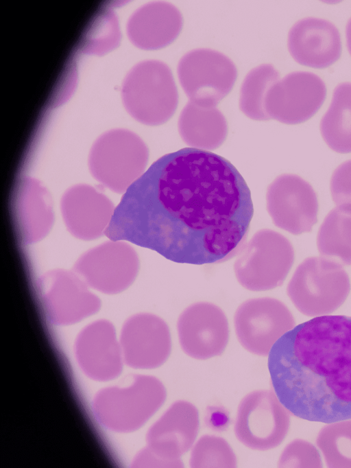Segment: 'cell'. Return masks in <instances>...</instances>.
<instances>
[{
    "instance_id": "cell-22",
    "label": "cell",
    "mask_w": 351,
    "mask_h": 468,
    "mask_svg": "<svg viewBox=\"0 0 351 468\" xmlns=\"http://www.w3.org/2000/svg\"><path fill=\"white\" fill-rule=\"evenodd\" d=\"M190 466L199 467H235L237 458L228 442L213 436H202L194 445Z\"/></svg>"
},
{
    "instance_id": "cell-21",
    "label": "cell",
    "mask_w": 351,
    "mask_h": 468,
    "mask_svg": "<svg viewBox=\"0 0 351 468\" xmlns=\"http://www.w3.org/2000/svg\"><path fill=\"white\" fill-rule=\"evenodd\" d=\"M317 445L330 467H351V419L330 423L319 432Z\"/></svg>"
},
{
    "instance_id": "cell-23",
    "label": "cell",
    "mask_w": 351,
    "mask_h": 468,
    "mask_svg": "<svg viewBox=\"0 0 351 468\" xmlns=\"http://www.w3.org/2000/svg\"><path fill=\"white\" fill-rule=\"evenodd\" d=\"M280 467H321L322 462L316 447L303 439H295L282 451L279 460Z\"/></svg>"
},
{
    "instance_id": "cell-6",
    "label": "cell",
    "mask_w": 351,
    "mask_h": 468,
    "mask_svg": "<svg viewBox=\"0 0 351 468\" xmlns=\"http://www.w3.org/2000/svg\"><path fill=\"white\" fill-rule=\"evenodd\" d=\"M289 413L274 391L255 390L240 402L234 424L235 435L249 448H274L288 432Z\"/></svg>"
},
{
    "instance_id": "cell-18",
    "label": "cell",
    "mask_w": 351,
    "mask_h": 468,
    "mask_svg": "<svg viewBox=\"0 0 351 468\" xmlns=\"http://www.w3.org/2000/svg\"><path fill=\"white\" fill-rule=\"evenodd\" d=\"M317 246L322 256L351 265V212L332 209L319 227Z\"/></svg>"
},
{
    "instance_id": "cell-7",
    "label": "cell",
    "mask_w": 351,
    "mask_h": 468,
    "mask_svg": "<svg viewBox=\"0 0 351 468\" xmlns=\"http://www.w3.org/2000/svg\"><path fill=\"white\" fill-rule=\"evenodd\" d=\"M234 323L242 347L262 356L269 355L274 344L295 327L294 318L286 305L270 297L242 303L235 312Z\"/></svg>"
},
{
    "instance_id": "cell-15",
    "label": "cell",
    "mask_w": 351,
    "mask_h": 468,
    "mask_svg": "<svg viewBox=\"0 0 351 468\" xmlns=\"http://www.w3.org/2000/svg\"><path fill=\"white\" fill-rule=\"evenodd\" d=\"M319 130L331 150L341 154L351 152V82H343L335 87Z\"/></svg>"
},
{
    "instance_id": "cell-4",
    "label": "cell",
    "mask_w": 351,
    "mask_h": 468,
    "mask_svg": "<svg viewBox=\"0 0 351 468\" xmlns=\"http://www.w3.org/2000/svg\"><path fill=\"white\" fill-rule=\"evenodd\" d=\"M294 261V250L282 234L267 229L254 234L234 264L235 277L244 288L265 291L280 286Z\"/></svg>"
},
{
    "instance_id": "cell-16",
    "label": "cell",
    "mask_w": 351,
    "mask_h": 468,
    "mask_svg": "<svg viewBox=\"0 0 351 468\" xmlns=\"http://www.w3.org/2000/svg\"><path fill=\"white\" fill-rule=\"evenodd\" d=\"M136 322V364L145 368L160 366L171 351L167 325L152 314L141 315Z\"/></svg>"
},
{
    "instance_id": "cell-13",
    "label": "cell",
    "mask_w": 351,
    "mask_h": 468,
    "mask_svg": "<svg viewBox=\"0 0 351 468\" xmlns=\"http://www.w3.org/2000/svg\"><path fill=\"white\" fill-rule=\"evenodd\" d=\"M145 69V93L136 115L145 124H162L173 116L177 108L176 84L171 69L162 62H151Z\"/></svg>"
},
{
    "instance_id": "cell-19",
    "label": "cell",
    "mask_w": 351,
    "mask_h": 468,
    "mask_svg": "<svg viewBox=\"0 0 351 468\" xmlns=\"http://www.w3.org/2000/svg\"><path fill=\"white\" fill-rule=\"evenodd\" d=\"M278 80V71L270 64L261 65L249 71L240 91L242 113L254 120L269 119L265 111V99L269 89Z\"/></svg>"
},
{
    "instance_id": "cell-11",
    "label": "cell",
    "mask_w": 351,
    "mask_h": 468,
    "mask_svg": "<svg viewBox=\"0 0 351 468\" xmlns=\"http://www.w3.org/2000/svg\"><path fill=\"white\" fill-rule=\"evenodd\" d=\"M287 47L298 63L315 69L334 64L342 50L337 27L328 20L317 17L298 21L289 32Z\"/></svg>"
},
{
    "instance_id": "cell-2",
    "label": "cell",
    "mask_w": 351,
    "mask_h": 468,
    "mask_svg": "<svg viewBox=\"0 0 351 468\" xmlns=\"http://www.w3.org/2000/svg\"><path fill=\"white\" fill-rule=\"evenodd\" d=\"M274 393L300 419L330 423L351 419V317L316 316L272 347Z\"/></svg>"
},
{
    "instance_id": "cell-25",
    "label": "cell",
    "mask_w": 351,
    "mask_h": 468,
    "mask_svg": "<svg viewBox=\"0 0 351 468\" xmlns=\"http://www.w3.org/2000/svg\"><path fill=\"white\" fill-rule=\"evenodd\" d=\"M205 423L210 429L221 432L230 424V417L228 411L221 406H208L205 414Z\"/></svg>"
},
{
    "instance_id": "cell-8",
    "label": "cell",
    "mask_w": 351,
    "mask_h": 468,
    "mask_svg": "<svg viewBox=\"0 0 351 468\" xmlns=\"http://www.w3.org/2000/svg\"><path fill=\"white\" fill-rule=\"evenodd\" d=\"M326 96L323 80L309 71H293L277 80L269 89L265 103L269 119L298 124L311 118Z\"/></svg>"
},
{
    "instance_id": "cell-10",
    "label": "cell",
    "mask_w": 351,
    "mask_h": 468,
    "mask_svg": "<svg viewBox=\"0 0 351 468\" xmlns=\"http://www.w3.org/2000/svg\"><path fill=\"white\" fill-rule=\"evenodd\" d=\"M177 329L183 351L197 360L221 355L228 342L227 318L220 307L208 302L187 307L178 318Z\"/></svg>"
},
{
    "instance_id": "cell-1",
    "label": "cell",
    "mask_w": 351,
    "mask_h": 468,
    "mask_svg": "<svg viewBox=\"0 0 351 468\" xmlns=\"http://www.w3.org/2000/svg\"><path fill=\"white\" fill-rule=\"evenodd\" d=\"M254 213L248 186L223 157L193 148L167 154L124 192L106 235L180 264L230 259Z\"/></svg>"
},
{
    "instance_id": "cell-9",
    "label": "cell",
    "mask_w": 351,
    "mask_h": 468,
    "mask_svg": "<svg viewBox=\"0 0 351 468\" xmlns=\"http://www.w3.org/2000/svg\"><path fill=\"white\" fill-rule=\"evenodd\" d=\"M266 207L274 224L293 235L310 232L317 220V195L308 182L295 174H281L270 183Z\"/></svg>"
},
{
    "instance_id": "cell-17",
    "label": "cell",
    "mask_w": 351,
    "mask_h": 468,
    "mask_svg": "<svg viewBox=\"0 0 351 468\" xmlns=\"http://www.w3.org/2000/svg\"><path fill=\"white\" fill-rule=\"evenodd\" d=\"M64 217L69 227L73 229L78 222L104 220L112 218L113 205L111 201L94 187L76 185L66 191L61 200Z\"/></svg>"
},
{
    "instance_id": "cell-12",
    "label": "cell",
    "mask_w": 351,
    "mask_h": 468,
    "mask_svg": "<svg viewBox=\"0 0 351 468\" xmlns=\"http://www.w3.org/2000/svg\"><path fill=\"white\" fill-rule=\"evenodd\" d=\"M199 430V414L190 402L171 405L148 434L151 450L167 460L180 459L193 445Z\"/></svg>"
},
{
    "instance_id": "cell-24",
    "label": "cell",
    "mask_w": 351,
    "mask_h": 468,
    "mask_svg": "<svg viewBox=\"0 0 351 468\" xmlns=\"http://www.w3.org/2000/svg\"><path fill=\"white\" fill-rule=\"evenodd\" d=\"M330 189L336 207L351 212V159L335 169L330 178Z\"/></svg>"
},
{
    "instance_id": "cell-5",
    "label": "cell",
    "mask_w": 351,
    "mask_h": 468,
    "mask_svg": "<svg viewBox=\"0 0 351 468\" xmlns=\"http://www.w3.org/2000/svg\"><path fill=\"white\" fill-rule=\"evenodd\" d=\"M177 73L189 102L203 107H215L231 91L237 76V68L228 57L208 48L184 54Z\"/></svg>"
},
{
    "instance_id": "cell-14",
    "label": "cell",
    "mask_w": 351,
    "mask_h": 468,
    "mask_svg": "<svg viewBox=\"0 0 351 468\" xmlns=\"http://www.w3.org/2000/svg\"><path fill=\"white\" fill-rule=\"evenodd\" d=\"M184 142L193 148L213 150L225 141L226 120L216 107H203L189 102L182 110L178 122Z\"/></svg>"
},
{
    "instance_id": "cell-20",
    "label": "cell",
    "mask_w": 351,
    "mask_h": 468,
    "mask_svg": "<svg viewBox=\"0 0 351 468\" xmlns=\"http://www.w3.org/2000/svg\"><path fill=\"white\" fill-rule=\"evenodd\" d=\"M145 14V45L161 48L171 44L182 27V16L173 4L160 1L149 5Z\"/></svg>"
},
{
    "instance_id": "cell-3",
    "label": "cell",
    "mask_w": 351,
    "mask_h": 468,
    "mask_svg": "<svg viewBox=\"0 0 351 468\" xmlns=\"http://www.w3.org/2000/svg\"><path fill=\"white\" fill-rule=\"evenodd\" d=\"M343 264L326 257L305 259L289 281L287 293L304 315L320 316L337 309L346 301L350 282Z\"/></svg>"
},
{
    "instance_id": "cell-26",
    "label": "cell",
    "mask_w": 351,
    "mask_h": 468,
    "mask_svg": "<svg viewBox=\"0 0 351 468\" xmlns=\"http://www.w3.org/2000/svg\"><path fill=\"white\" fill-rule=\"evenodd\" d=\"M346 39L347 49L350 55L351 56V17L348 21L346 26Z\"/></svg>"
}]
</instances>
